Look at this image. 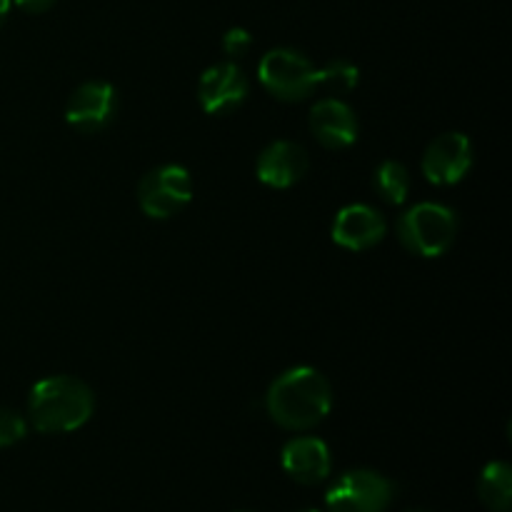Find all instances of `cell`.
I'll list each match as a JSON object with an SVG mask.
<instances>
[{"label": "cell", "mask_w": 512, "mask_h": 512, "mask_svg": "<svg viewBox=\"0 0 512 512\" xmlns=\"http://www.w3.org/2000/svg\"><path fill=\"white\" fill-rule=\"evenodd\" d=\"M265 410L285 430H310L333 410V385L310 365L290 368L265 393Z\"/></svg>", "instance_id": "6da1fadb"}, {"label": "cell", "mask_w": 512, "mask_h": 512, "mask_svg": "<svg viewBox=\"0 0 512 512\" xmlns=\"http://www.w3.org/2000/svg\"><path fill=\"white\" fill-rule=\"evenodd\" d=\"M95 413V395L85 380L50 375L30 390L28 418L38 433L63 435L83 428Z\"/></svg>", "instance_id": "7a4b0ae2"}, {"label": "cell", "mask_w": 512, "mask_h": 512, "mask_svg": "<svg viewBox=\"0 0 512 512\" xmlns=\"http://www.w3.org/2000/svg\"><path fill=\"white\" fill-rule=\"evenodd\" d=\"M398 238L405 250L420 258H440L458 235V215L443 203H418L398 218Z\"/></svg>", "instance_id": "3957f363"}, {"label": "cell", "mask_w": 512, "mask_h": 512, "mask_svg": "<svg viewBox=\"0 0 512 512\" xmlns=\"http://www.w3.org/2000/svg\"><path fill=\"white\" fill-rule=\"evenodd\" d=\"M258 78L273 98L285 103H300L320 88L318 68L293 48L268 50L260 58Z\"/></svg>", "instance_id": "277c9868"}, {"label": "cell", "mask_w": 512, "mask_h": 512, "mask_svg": "<svg viewBox=\"0 0 512 512\" xmlns=\"http://www.w3.org/2000/svg\"><path fill=\"white\" fill-rule=\"evenodd\" d=\"M395 500V483L375 470H348L325 493L330 512H388Z\"/></svg>", "instance_id": "5b68a950"}, {"label": "cell", "mask_w": 512, "mask_h": 512, "mask_svg": "<svg viewBox=\"0 0 512 512\" xmlns=\"http://www.w3.org/2000/svg\"><path fill=\"white\" fill-rule=\"evenodd\" d=\"M193 200V178L183 165H158L138 183V203L148 218L168 220Z\"/></svg>", "instance_id": "8992f818"}, {"label": "cell", "mask_w": 512, "mask_h": 512, "mask_svg": "<svg viewBox=\"0 0 512 512\" xmlns=\"http://www.w3.org/2000/svg\"><path fill=\"white\" fill-rule=\"evenodd\" d=\"M118 113V90L105 80H88L78 85L65 105V120L83 135L100 133Z\"/></svg>", "instance_id": "52a82bcc"}, {"label": "cell", "mask_w": 512, "mask_h": 512, "mask_svg": "<svg viewBox=\"0 0 512 512\" xmlns=\"http://www.w3.org/2000/svg\"><path fill=\"white\" fill-rule=\"evenodd\" d=\"M475 150L465 133H443L425 148L423 153V175L428 183L448 188L458 185L473 168Z\"/></svg>", "instance_id": "ba28073f"}, {"label": "cell", "mask_w": 512, "mask_h": 512, "mask_svg": "<svg viewBox=\"0 0 512 512\" xmlns=\"http://www.w3.org/2000/svg\"><path fill=\"white\" fill-rule=\"evenodd\" d=\"M250 83L240 65L215 63L200 75L198 103L208 115H228L248 98Z\"/></svg>", "instance_id": "9c48e42d"}, {"label": "cell", "mask_w": 512, "mask_h": 512, "mask_svg": "<svg viewBox=\"0 0 512 512\" xmlns=\"http://www.w3.org/2000/svg\"><path fill=\"white\" fill-rule=\"evenodd\" d=\"M308 168V150L295 140H273L270 145H265L263 153L258 155V163H255L260 183L278 190L298 185L308 173Z\"/></svg>", "instance_id": "30bf717a"}, {"label": "cell", "mask_w": 512, "mask_h": 512, "mask_svg": "<svg viewBox=\"0 0 512 512\" xmlns=\"http://www.w3.org/2000/svg\"><path fill=\"white\" fill-rule=\"evenodd\" d=\"M388 233L383 213L373 205L350 203L338 210L333 223V240L345 250L363 253V250L375 248Z\"/></svg>", "instance_id": "8fae6325"}, {"label": "cell", "mask_w": 512, "mask_h": 512, "mask_svg": "<svg viewBox=\"0 0 512 512\" xmlns=\"http://www.w3.org/2000/svg\"><path fill=\"white\" fill-rule=\"evenodd\" d=\"M310 130L328 150H345L358 140V115L345 100L323 98L310 108Z\"/></svg>", "instance_id": "7c38bea8"}, {"label": "cell", "mask_w": 512, "mask_h": 512, "mask_svg": "<svg viewBox=\"0 0 512 512\" xmlns=\"http://www.w3.org/2000/svg\"><path fill=\"white\" fill-rule=\"evenodd\" d=\"M280 463H283L288 478H293L295 483L318 485L328 480L330 470H333V455L323 440L303 435V438H293L285 443Z\"/></svg>", "instance_id": "4fadbf2b"}, {"label": "cell", "mask_w": 512, "mask_h": 512, "mask_svg": "<svg viewBox=\"0 0 512 512\" xmlns=\"http://www.w3.org/2000/svg\"><path fill=\"white\" fill-rule=\"evenodd\" d=\"M478 498L493 512L512 510V468L505 460L485 465L478 480Z\"/></svg>", "instance_id": "5bb4252c"}, {"label": "cell", "mask_w": 512, "mask_h": 512, "mask_svg": "<svg viewBox=\"0 0 512 512\" xmlns=\"http://www.w3.org/2000/svg\"><path fill=\"white\" fill-rule=\"evenodd\" d=\"M373 188L388 205H403L410 195V173L400 160H383L373 173Z\"/></svg>", "instance_id": "9a60e30c"}, {"label": "cell", "mask_w": 512, "mask_h": 512, "mask_svg": "<svg viewBox=\"0 0 512 512\" xmlns=\"http://www.w3.org/2000/svg\"><path fill=\"white\" fill-rule=\"evenodd\" d=\"M358 80L360 70L350 60H333V63L318 68L320 88H328L333 93H350V90H355Z\"/></svg>", "instance_id": "2e32d148"}, {"label": "cell", "mask_w": 512, "mask_h": 512, "mask_svg": "<svg viewBox=\"0 0 512 512\" xmlns=\"http://www.w3.org/2000/svg\"><path fill=\"white\" fill-rule=\"evenodd\" d=\"M25 435H28V423H25L23 415L18 410L0 405V448L20 443Z\"/></svg>", "instance_id": "e0dca14e"}, {"label": "cell", "mask_w": 512, "mask_h": 512, "mask_svg": "<svg viewBox=\"0 0 512 512\" xmlns=\"http://www.w3.org/2000/svg\"><path fill=\"white\" fill-rule=\"evenodd\" d=\"M253 45V35L245 28H230L228 33L223 35V50L230 55V58H240L245 55Z\"/></svg>", "instance_id": "ac0fdd59"}, {"label": "cell", "mask_w": 512, "mask_h": 512, "mask_svg": "<svg viewBox=\"0 0 512 512\" xmlns=\"http://www.w3.org/2000/svg\"><path fill=\"white\" fill-rule=\"evenodd\" d=\"M15 5H18L23 13H30V15H40L45 13V10H50L55 5V0H13Z\"/></svg>", "instance_id": "d6986e66"}, {"label": "cell", "mask_w": 512, "mask_h": 512, "mask_svg": "<svg viewBox=\"0 0 512 512\" xmlns=\"http://www.w3.org/2000/svg\"><path fill=\"white\" fill-rule=\"evenodd\" d=\"M10 8H13V0H0V25H3L5 20H8Z\"/></svg>", "instance_id": "ffe728a7"}, {"label": "cell", "mask_w": 512, "mask_h": 512, "mask_svg": "<svg viewBox=\"0 0 512 512\" xmlns=\"http://www.w3.org/2000/svg\"><path fill=\"white\" fill-rule=\"evenodd\" d=\"M403 512H430V510H425V508H413V510H403Z\"/></svg>", "instance_id": "44dd1931"}, {"label": "cell", "mask_w": 512, "mask_h": 512, "mask_svg": "<svg viewBox=\"0 0 512 512\" xmlns=\"http://www.w3.org/2000/svg\"><path fill=\"white\" fill-rule=\"evenodd\" d=\"M298 512H320V510H298Z\"/></svg>", "instance_id": "7402d4cb"}, {"label": "cell", "mask_w": 512, "mask_h": 512, "mask_svg": "<svg viewBox=\"0 0 512 512\" xmlns=\"http://www.w3.org/2000/svg\"><path fill=\"white\" fill-rule=\"evenodd\" d=\"M243 512H250V510H243Z\"/></svg>", "instance_id": "603a6c76"}]
</instances>
